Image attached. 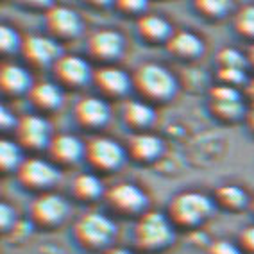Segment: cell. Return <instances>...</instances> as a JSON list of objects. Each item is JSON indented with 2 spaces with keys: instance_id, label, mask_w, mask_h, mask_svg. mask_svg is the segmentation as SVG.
<instances>
[{
  "instance_id": "7402d4cb",
  "label": "cell",
  "mask_w": 254,
  "mask_h": 254,
  "mask_svg": "<svg viewBox=\"0 0 254 254\" xmlns=\"http://www.w3.org/2000/svg\"><path fill=\"white\" fill-rule=\"evenodd\" d=\"M124 122L127 126L134 129L136 132H145L147 127H150V124L154 122V109L150 108L147 102H127L124 106Z\"/></svg>"
},
{
  "instance_id": "277c9868",
  "label": "cell",
  "mask_w": 254,
  "mask_h": 254,
  "mask_svg": "<svg viewBox=\"0 0 254 254\" xmlns=\"http://www.w3.org/2000/svg\"><path fill=\"white\" fill-rule=\"evenodd\" d=\"M213 211V200L200 191H181L168 204V218L172 224L193 227L204 222Z\"/></svg>"
},
{
  "instance_id": "60d3db41",
  "label": "cell",
  "mask_w": 254,
  "mask_h": 254,
  "mask_svg": "<svg viewBox=\"0 0 254 254\" xmlns=\"http://www.w3.org/2000/svg\"><path fill=\"white\" fill-rule=\"evenodd\" d=\"M251 206H253V209H254V199H253V202H251Z\"/></svg>"
},
{
  "instance_id": "9a60e30c",
  "label": "cell",
  "mask_w": 254,
  "mask_h": 254,
  "mask_svg": "<svg viewBox=\"0 0 254 254\" xmlns=\"http://www.w3.org/2000/svg\"><path fill=\"white\" fill-rule=\"evenodd\" d=\"M127 150L134 161L138 163H152L163 154V140L150 132H134L127 140Z\"/></svg>"
},
{
  "instance_id": "6da1fadb",
  "label": "cell",
  "mask_w": 254,
  "mask_h": 254,
  "mask_svg": "<svg viewBox=\"0 0 254 254\" xmlns=\"http://www.w3.org/2000/svg\"><path fill=\"white\" fill-rule=\"evenodd\" d=\"M134 245L145 253H156V251L167 249L168 245L176 240L174 224L167 215L159 211H145L138 218L134 226Z\"/></svg>"
},
{
  "instance_id": "d590c367",
  "label": "cell",
  "mask_w": 254,
  "mask_h": 254,
  "mask_svg": "<svg viewBox=\"0 0 254 254\" xmlns=\"http://www.w3.org/2000/svg\"><path fill=\"white\" fill-rule=\"evenodd\" d=\"M240 245L244 251L254 254V226H247L240 233Z\"/></svg>"
},
{
  "instance_id": "f546056e",
  "label": "cell",
  "mask_w": 254,
  "mask_h": 254,
  "mask_svg": "<svg viewBox=\"0 0 254 254\" xmlns=\"http://www.w3.org/2000/svg\"><path fill=\"white\" fill-rule=\"evenodd\" d=\"M23 40L20 34L9 25H0V50L4 54H13L16 50H22Z\"/></svg>"
},
{
  "instance_id": "e575fe53",
  "label": "cell",
  "mask_w": 254,
  "mask_h": 254,
  "mask_svg": "<svg viewBox=\"0 0 254 254\" xmlns=\"http://www.w3.org/2000/svg\"><path fill=\"white\" fill-rule=\"evenodd\" d=\"M209 254H242L235 244L227 240H217L209 247Z\"/></svg>"
},
{
  "instance_id": "ba28073f",
  "label": "cell",
  "mask_w": 254,
  "mask_h": 254,
  "mask_svg": "<svg viewBox=\"0 0 254 254\" xmlns=\"http://www.w3.org/2000/svg\"><path fill=\"white\" fill-rule=\"evenodd\" d=\"M109 206L122 215L141 213L147 206V195L140 186L132 183H118L113 188H109L106 193Z\"/></svg>"
},
{
  "instance_id": "4fadbf2b",
  "label": "cell",
  "mask_w": 254,
  "mask_h": 254,
  "mask_svg": "<svg viewBox=\"0 0 254 254\" xmlns=\"http://www.w3.org/2000/svg\"><path fill=\"white\" fill-rule=\"evenodd\" d=\"M45 23L50 34L54 38H59V40L77 38L82 31V22L79 13L66 7V5L50 7L45 16Z\"/></svg>"
},
{
  "instance_id": "d4e9b609",
  "label": "cell",
  "mask_w": 254,
  "mask_h": 254,
  "mask_svg": "<svg viewBox=\"0 0 254 254\" xmlns=\"http://www.w3.org/2000/svg\"><path fill=\"white\" fill-rule=\"evenodd\" d=\"M22 150L16 141L11 140H0V168L4 172H11V170H18L22 165Z\"/></svg>"
},
{
  "instance_id": "603a6c76",
  "label": "cell",
  "mask_w": 254,
  "mask_h": 254,
  "mask_svg": "<svg viewBox=\"0 0 254 254\" xmlns=\"http://www.w3.org/2000/svg\"><path fill=\"white\" fill-rule=\"evenodd\" d=\"M215 202L229 211H240L249 204V197L236 185H224L215 191Z\"/></svg>"
},
{
  "instance_id": "e0dca14e",
  "label": "cell",
  "mask_w": 254,
  "mask_h": 254,
  "mask_svg": "<svg viewBox=\"0 0 254 254\" xmlns=\"http://www.w3.org/2000/svg\"><path fill=\"white\" fill-rule=\"evenodd\" d=\"M49 152L54 161L61 165H72L77 163L86 154V147L82 145V141L73 134H58L50 140Z\"/></svg>"
},
{
  "instance_id": "7a4b0ae2",
  "label": "cell",
  "mask_w": 254,
  "mask_h": 254,
  "mask_svg": "<svg viewBox=\"0 0 254 254\" xmlns=\"http://www.w3.org/2000/svg\"><path fill=\"white\" fill-rule=\"evenodd\" d=\"M132 86L145 100L167 102L176 95L177 81L161 64L143 63L132 73Z\"/></svg>"
},
{
  "instance_id": "9c48e42d",
  "label": "cell",
  "mask_w": 254,
  "mask_h": 254,
  "mask_svg": "<svg viewBox=\"0 0 254 254\" xmlns=\"http://www.w3.org/2000/svg\"><path fill=\"white\" fill-rule=\"evenodd\" d=\"M54 75L61 86L81 88L93 81V70L86 59L79 56H61L54 64Z\"/></svg>"
},
{
  "instance_id": "4dcf8cb0",
  "label": "cell",
  "mask_w": 254,
  "mask_h": 254,
  "mask_svg": "<svg viewBox=\"0 0 254 254\" xmlns=\"http://www.w3.org/2000/svg\"><path fill=\"white\" fill-rule=\"evenodd\" d=\"M218 79L222 81V84L226 86H238V84H244L247 81L244 70H235V68H220L218 70Z\"/></svg>"
},
{
  "instance_id": "52a82bcc",
  "label": "cell",
  "mask_w": 254,
  "mask_h": 254,
  "mask_svg": "<svg viewBox=\"0 0 254 254\" xmlns=\"http://www.w3.org/2000/svg\"><path fill=\"white\" fill-rule=\"evenodd\" d=\"M18 181L27 190H49L59 181V170L52 163L40 158L25 159L16 170Z\"/></svg>"
},
{
  "instance_id": "4316f807",
  "label": "cell",
  "mask_w": 254,
  "mask_h": 254,
  "mask_svg": "<svg viewBox=\"0 0 254 254\" xmlns=\"http://www.w3.org/2000/svg\"><path fill=\"white\" fill-rule=\"evenodd\" d=\"M235 29L240 36L254 40V5H244L235 16Z\"/></svg>"
},
{
  "instance_id": "3957f363",
  "label": "cell",
  "mask_w": 254,
  "mask_h": 254,
  "mask_svg": "<svg viewBox=\"0 0 254 254\" xmlns=\"http://www.w3.org/2000/svg\"><path fill=\"white\" fill-rule=\"evenodd\" d=\"M118 227L109 217L97 211H88L84 213L73 227V236L75 240L90 251H102L111 249L109 245L117 238Z\"/></svg>"
},
{
  "instance_id": "44dd1931",
  "label": "cell",
  "mask_w": 254,
  "mask_h": 254,
  "mask_svg": "<svg viewBox=\"0 0 254 254\" xmlns=\"http://www.w3.org/2000/svg\"><path fill=\"white\" fill-rule=\"evenodd\" d=\"M138 32L143 40L150 43H158V41H168L172 38L174 31L170 23L158 14H143L138 20Z\"/></svg>"
},
{
  "instance_id": "74e56055",
  "label": "cell",
  "mask_w": 254,
  "mask_h": 254,
  "mask_svg": "<svg viewBox=\"0 0 254 254\" xmlns=\"http://www.w3.org/2000/svg\"><path fill=\"white\" fill-rule=\"evenodd\" d=\"M104 254H132L131 251L124 249V247H111V249H108Z\"/></svg>"
},
{
  "instance_id": "ac0fdd59",
  "label": "cell",
  "mask_w": 254,
  "mask_h": 254,
  "mask_svg": "<svg viewBox=\"0 0 254 254\" xmlns=\"http://www.w3.org/2000/svg\"><path fill=\"white\" fill-rule=\"evenodd\" d=\"M32 84L31 73L14 63H5L0 68V88L7 95H22L29 93Z\"/></svg>"
},
{
  "instance_id": "cb8c5ba5",
  "label": "cell",
  "mask_w": 254,
  "mask_h": 254,
  "mask_svg": "<svg viewBox=\"0 0 254 254\" xmlns=\"http://www.w3.org/2000/svg\"><path fill=\"white\" fill-rule=\"evenodd\" d=\"M104 186L93 174H79L72 183V193L79 200H95L102 195Z\"/></svg>"
},
{
  "instance_id": "d6a6232c",
  "label": "cell",
  "mask_w": 254,
  "mask_h": 254,
  "mask_svg": "<svg viewBox=\"0 0 254 254\" xmlns=\"http://www.w3.org/2000/svg\"><path fill=\"white\" fill-rule=\"evenodd\" d=\"M14 224H16V211L7 202H2L0 204V227H2V231L13 229Z\"/></svg>"
},
{
  "instance_id": "8992f818",
  "label": "cell",
  "mask_w": 254,
  "mask_h": 254,
  "mask_svg": "<svg viewBox=\"0 0 254 254\" xmlns=\"http://www.w3.org/2000/svg\"><path fill=\"white\" fill-rule=\"evenodd\" d=\"M86 159L100 172H113L126 161V150L118 141L106 136H97L86 145Z\"/></svg>"
},
{
  "instance_id": "8d00e7d4",
  "label": "cell",
  "mask_w": 254,
  "mask_h": 254,
  "mask_svg": "<svg viewBox=\"0 0 254 254\" xmlns=\"http://www.w3.org/2000/svg\"><path fill=\"white\" fill-rule=\"evenodd\" d=\"M0 126H2V129H13L18 126V120L7 108H0Z\"/></svg>"
},
{
  "instance_id": "836d02e7",
  "label": "cell",
  "mask_w": 254,
  "mask_h": 254,
  "mask_svg": "<svg viewBox=\"0 0 254 254\" xmlns=\"http://www.w3.org/2000/svg\"><path fill=\"white\" fill-rule=\"evenodd\" d=\"M117 7L126 14H141L147 9L145 0H118Z\"/></svg>"
},
{
  "instance_id": "2e32d148",
  "label": "cell",
  "mask_w": 254,
  "mask_h": 254,
  "mask_svg": "<svg viewBox=\"0 0 254 254\" xmlns=\"http://www.w3.org/2000/svg\"><path fill=\"white\" fill-rule=\"evenodd\" d=\"M93 82L104 95L122 97L129 93L132 86V79L124 70L117 66H102L93 72Z\"/></svg>"
},
{
  "instance_id": "484cf974",
  "label": "cell",
  "mask_w": 254,
  "mask_h": 254,
  "mask_svg": "<svg viewBox=\"0 0 254 254\" xmlns=\"http://www.w3.org/2000/svg\"><path fill=\"white\" fill-rule=\"evenodd\" d=\"M211 111L215 117L224 122H238L245 117V106L242 104V100H229V102L211 100Z\"/></svg>"
},
{
  "instance_id": "8fae6325",
  "label": "cell",
  "mask_w": 254,
  "mask_h": 254,
  "mask_svg": "<svg viewBox=\"0 0 254 254\" xmlns=\"http://www.w3.org/2000/svg\"><path fill=\"white\" fill-rule=\"evenodd\" d=\"M22 54L27 59V63L32 66L43 68V66H54L59 61V58L63 56L61 47L58 45V41L47 36H29L23 40L22 45Z\"/></svg>"
},
{
  "instance_id": "ab89813d",
  "label": "cell",
  "mask_w": 254,
  "mask_h": 254,
  "mask_svg": "<svg viewBox=\"0 0 254 254\" xmlns=\"http://www.w3.org/2000/svg\"><path fill=\"white\" fill-rule=\"evenodd\" d=\"M247 122H249V126L254 129V109L251 111V113H247Z\"/></svg>"
},
{
  "instance_id": "d6986e66",
  "label": "cell",
  "mask_w": 254,
  "mask_h": 254,
  "mask_svg": "<svg viewBox=\"0 0 254 254\" xmlns=\"http://www.w3.org/2000/svg\"><path fill=\"white\" fill-rule=\"evenodd\" d=\"M167 49L179 59H197L204 52V41L191 31H177L167 41Z\"/></svg>"
},
{
  "instance_id": "ffe728a7",
  "label": "cell",
  "mask_w": 254,
  "mask_h": 254,
  "mask_svg": "<svg viewBox=\"0 0 254 254\" xmlns=\"http://www.w3.org/2000/svg\"><path fill=\"white\" fill-rule=\"evenodd\" d=\"M29 99L36 108L43 111H54L63 104V91L54 82H36L29 91Z\"/></svg>"
},
{
  "instance_id": "30bf717a",
  "label": "cell",
  "mask_w": 254,
  "mask_h": 254,
  "mask_svg": "<svg viewBox=\"0 0 254 254\" xmlns=\"http://www.w3.org/2000/svg\"><path fill=\"white\" fill-rule=\"evenodd\" d=\"M16 140L18 145L31 150H40L50 145V126L45 118L38 115H25L16 126Z\"/></svg>"
},
{
  "instance_id": "1f68e13d",
  "label": "cell",
  "mask_w": 254,
  "mask_h": 254,
  "mask_svg": "<svg viewBox=\"0 0 254 254\" xmlns=\"http://www.w3.org/2000/svg\"><path fill=\"white\" fill-rule=\"evenodd\" d=\"M211 100L213 102H229V100H242V97L236 88L220 84L211 90Z\"/></svg>"
},
{
  "instance_id": "7c38bea8",
  "label": "cell",
  "mask_w": 254,
  "mask_h": 254,
  "mask_svg": "<svg viewBox=\"0 0 254 254\" xmlns=\"http://www.w3.org/2000/svg\"><path fill=\"white\" fill-rule=\"evenodd\" d=\"M124 52V38L113 29H99L88 38V54L97 61L111 63Z\"/></svg>"
},
{
  "instance_id": "5b68a950",
  "label": "cell",
  "mask_w": 254,
  "mask_h": 254,
  "mask_svg": "<svg viewBox=\"0 0 254 254\" xmlns=\"http://www.w3.org/2000/svg\"><path fill=\"white\" fill-rule=\"evenodd\" d=\"M68 202L58 193L43 191L29 206V215L34 224L41 227H54L68 217Z\"/></svg>"
},
{
  "instance_id": "f35d334b",
  "label": "cell",
  "mask_w": 254,
  "mask_h": 254,
  "mask_svg": "<svg viewBox=\"0 0 254 254\" xmlns=\"http://www.w3.org/2000/svg\"><path fill=\"white\" fill-rule=\"evenodd\" d=\"M247 59H249V64L254 68V47H251L249 50V56H247Z\"/></svg>"
},
{
  "instance_id": "f1b7e54d",
  "label": "cell",
  "mask_w": 254,
  "mask_h": 254,
  "mask_svg": "<svg viewBox=\"0 0 254 254\" xmlns=\"http://www.w3.org/2000/svg\"><path fill=\"white\" fill-rule=\"evenodd\" d=\"M195 9L206 18H222L224 14L229 11V2L226 0H197Z\"/></svg>"
},
{
  "instance_id": "5bb4252c",
  "label": "cell",
  "mask_w": 254,
  "mask_h": 254,
  "mask_svg": "<svg viewBox=\"0 0 254 254\" xmlns=\"http://www.w3.org/2000/svg\"><path fill=\"white\" fill-rule=\"evenodd\" d=\"M109 106L99 97H84L73 108V117L86 129H99L109 120Z\"/></svg>"
},
{
  "instance_id": "83f0119b",
  "label": "cell",
  "mask_w": 254,
  "mask_h": 254,
  "mask_svg": "<svg viewBox=\"0 0 254 254\" xmlns=\"http://www.w3.org/2000/svg\"><path fill=\"white\" fill-rule=\"evenodd\" d=\"M217 61L220 64V68H235V70H245V66L249 64V59L244 54H240L236 49H222L218 52Z\"/></svg>"
}]
</instances>
